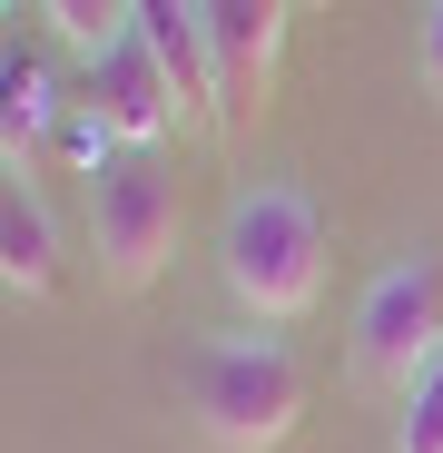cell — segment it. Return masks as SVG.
<instances>
[{"instance_id": "11", "label": "cell", "mask_w": 443, "mask_h": 453, "mask_svg": "<svg viewBox=\"0 0 443 453\" xmlns=\"http://www.w3.org/2000/svg\"><path fill=\"white\" fill-rule=\"evenodd\" d=\"M40 148H50V158H59V168H89V178H99V168L118 158V138H109V119H99L89 99H69V109H59V128H50Z\"/></svg>"}, {"instance_id": "7", "label": "cell", "mask_w": 443, "mask_h": 453, "mask_svg": "<svg viewBox=\"0 0 443 453\" xmlns=\"http://www.w3.org/2000/svg\"><path fill=\"white\" fill-rule=\"evenodd\" d=\"M0 276H11V296H50L59 286V226H50L30 178L0 188Z\"/></svg>"}, {"instance_id": "9", "label": "cell", "mask_w": 443, "mask_h": 453, "mask_svg": "<svg viewBox=\"0 0 443 453\" xmlns=\"http://www.w3.org/2000/svg\"><path fill=\"white\" fill-rule=\"evenodd\" d=\"M394 453H443V345L414 385L394 395Z\"/></svg>"}, {"instance_id": "4", "label": "cell", "mask_w": 443, "mask_h": 453, "mask_svg": "<svg viewBox=\"0 0 443 453\" xmlns=\"http://www.w3.org/2000/svg\"><path fill=\"white\" fill-rule=\"evenodd\" d=\"M433 345H443V257H404V266H385L364 286V306H355V374L404 395L433 365Z\"/></svg>"}, {"instance_id": "2", "label": "cell", "mask_w": 443, "mask_h": 453, "mask_svg": "<svg viewBox=\"0 0 443 453\" xmlns=\"http://www.w3.org/2000/svg\"><path fill=\"white\" fill-rule=\"evenodd\" d=\"M217 266H227L237 306L256 316H306L325 286V217L295 188H237L227 237H217Z\"/></svg>"}, {"instance_id": "10", "label": "cell", "mask_w": 443, "mask_h": 453, "mask_svg": "<svg viewBox=\"0 0 443 453\" xmlns=\"http://www.w3.org/2000/svg\"><path fill=\"white\" fill-rule=\"evenodd\" d=\"M40 11H50V30L80 50V59H99V50L138 20V0H40Z\"/></svg>"}, {"instance_id": "12", "label": "cell", "mask_w": 443, "mask_h": 453, "mask_svg": "<svg viewBox=\"0 0 443 453\" xmlns=\"http://www.w3.org/2000/svg\"><path fill=\"white\" fill-rule=\"evenodd\" d=\"M424 89L443 99V0H433V20H424Z\"/></svg>"}, {"instance_id": "8", "label": "cell", "mask_w": 443, "mask_h": 453, "mask_svg": "<svg viewBox=\"0 0 443 453\" xmlns=\"http://www.w3.org/2000/svg\"><path fill=\"white\" fill-rule=\"evenodd\" d=\"M59 109L69 99L50 89V59L11 40V59H0V148H11V178H20V158H40V138L59 128Z\"/></svg>"}, {"instance_id": "1", "label": "cell", "mask_w": 443, "mask_h": 453, "mask_svg": "<svg viewBox=\"0 0 443 453\" xmlns=\"http://www.w3.org/2000/svg\"><path fill=\"white\" fill-rule=\"evenodd\" d=\"M187 414L227 453H276L295 434V414H306V374L266 335H207L187 355Z\"/></svg>"}, {"instance_id": "6", "label": "cell", "mask_w": 443, "mask_h": 453, "mask_svg": "<svg viewBox=\"0 0 443 453\" xmlns=\"http://www.w3.org/2000/svg\"><path fill=\"white\" fill-rule=\"evenodd\" d=\"M217 50V119H256L286 59V0H197Z\"/></svg>"}, {"instance_id": "5", "label": "cell", "mask_w": 443, "mask_h": 453, "mask_svg": "<svg viewBox=\"0 0 443 453\" xmlns=\"http://www.w3.org/2000/svg\"><path fill=\"white\" fill-rule=\"evenodd\" d=\"M89 109L109 119V138H118V148H158V138L187 119V99H178V80H168L158 40H148L138 20L89 59Z\"/></svg>"}, {"instance_id": "3", "label": "cell", "mask_w": 443, "mask_h": 453, "mask_svg": "<svg viewBox=\"0 0 443 453\" xmlns=\"http://www.w3.org/2000/svg\"><path fill=\"white\" fill-rule=\"evenodd\" d=\"M89 237H99V276L118 296H138L178 257V178L158 168V148H118L89 178Z\"/></svg>"}]
</instances>
